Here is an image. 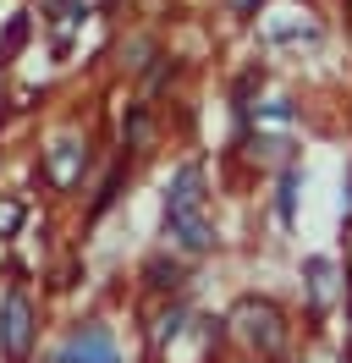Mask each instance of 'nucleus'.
Instances as JSON below:
<instances>
[{"label": "nucleus", "instance_id": "4", "mask_svg": "<svg viewBox=\"0 0 352 363\" xmlns=\"http://www.w3.org/2000/svg\"><path fill=\"white\" fill-rule=\"evenodd\" d=\"M77 177H83V149L77 143H50L44 149V182L50 187H72Z\"/></svg>", "mask_w": 352, "mask_h": 363}, {"label": "nucleus", "instance_id": "1", "mask_svg": "<svg viewBox=\"0 0 352 363\" xmlns=\"http://www.w3.org/2000/svg\"><path fill=\"white\" fill-rule=\"evenodd\" d=\"M165 215H171V231L187 242V248H209V242H215V231L204 220V171H198V165H187V171L171 182Z\"/></svg>", "mask_w": 352, "mask_h": 363}, {"label": "nucleus", "instance_id": "5", "mask_svg": "<svg viewBox=\"0 0 352 363\" xmlns=\"http://www.w3.org/2000/svg\"><path fill=\"white\" fill-rule=\"evenodd\" d=\"M17 226H22V204L17 199H0V237H11Z\"/></svg>", "mask_w": 352, "mask_h": 363}, {"label": "nucleus", "instance_id": "6", "mask_svg": "<svg viewBox=\"0 0 352 363\" xmlns=\"http://www.w3.org/2000/svg\"><path fill=\"white\" fill-rule=\"evenodd\" d=\"M231 6H237V11H253V6H259V0H231Z\"/></svg>", "mask_w": 352, "mask_h": 363}, {"label": "nucleus", "instance_id": "3", "mask_svg": "<svg viewBox=\"0 0 352 363\" xmlns=\"http://www.w3.org/2000/svg\"><path fill=\"white\" fill-rule=\"evenodd\" d=\"M61 363H116V341L105 325H77L61 347Z\"/></svg>", "mask_w": 352, "mask_h": 363}, {"label": "nucleus", "instance_id": "2", "mask_svg": "<svg viewBox=\"0 0 352 363\" xmlns=\"http://www.w3.org/2000/svg\"><path fill=\"white\" fill-rule=\"evenodd\" d=\"M0 347L11 358H28V347H33V303L22 292H11L6 308H0Z\"/></svg>", "mask_w": 352, "mask_h": 363}]
</instances>
